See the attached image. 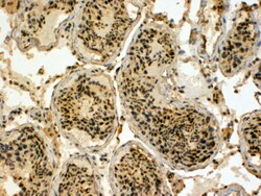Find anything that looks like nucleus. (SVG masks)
Masks as SVG:
<instances>
[{
    "mask_svg": "<svg viewBox=\"0 0 261 196\" xmlns=\"http://www.w3.org/2000/svg\"><path fill=\"white\" fill-rule=\"evenodd\" d=\"M54 111L62 132L79 147L101 149L112 138L117 123L110 78L94 70L71 73L56 89Z\"/></svg>",
    "mask_w": 261,
    "mask_h": 196,
    "instance_id": "obj_1",
    "label": "nucleus"
},
{
    "mask_svg": "<svg viewBox=\"0 0 261 196\" xmlns=\"http://www.w3.org/2000/svg\"><path fill=\"white\" fill-rule=\"evenodd\" d=\"M97 191L94 172L84 160L68 164L58 183V193L61 195H96Z\"/></svg>",
    "mask_w": 261,
    "mask_h": 196,
    "instance_id": "obj_5",
    "label": "nucleus"
},
{
    "mask_svg": "<svg viewBox=\"0 0 261 196\" xmlns=\"http://www.w3.org/2000/svg\"><path fill=\"white\" fill-rule=\"evenodd\" d=\"M110 183L117 195L167 194L162 167L138 143H128L116 152Z\"/></svg>",
    "mask_w": 261,
    "mask_h": 196,
    "instance_id": "obj_3",
    "label": "nucleus"
},
{
    "mask_svg": "<svg viewBox=\"0 0 261 196\" xmlns=\"http://www.w3.org/2000/svg\"><path fill=\"white\" fill-rule=\"evenodd\" d=\"M242 152L247 166L256 174L260 167V111L248 115L241 124Z\"/></svg>",
    "mask_w": 261,
    "mask_h": 196,
    "instance_id": "obj_6",
    "label": "nucleus"
},
{
    "mask_svg": "<svg viewBox=\"0 0 261 196\" xmlns=\"http://www.w3.org/2000/svg\"><path fill=\"white\" fill-rule=\"evenodd\" d=\"M4 150L7 151L8 165L12 174L30 194H42L51 176V169L44 146L32 132L23 130L19 139H13Z\"/></svg>",
    "mask_w": 261,
    "mask_h": 196,
    "instance_id": "obj_4",
    "label": "nucleus"
},
{
    "mask_svg": "<svg viewBox=\"0 0 261 196\" xmlns=\"http://www.w3.org/2000/svg\"><path fill=\"white\" fill-rule=\"evenodd\" d=\"M132 25L122 3H88L73 31L74 47L90 61L110 60L124 41Z\"/></svg>",
    "mask_w": 261,
    "mask_h": 196,
    "instance_id": "obj_2",
    "label": "nucleus"
}]
</instances>
